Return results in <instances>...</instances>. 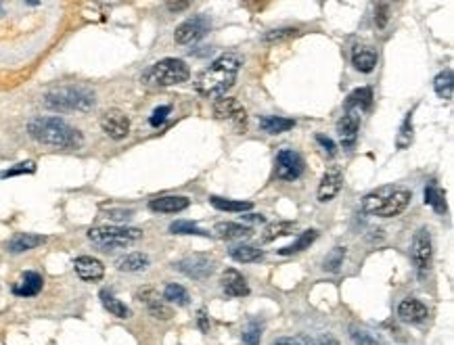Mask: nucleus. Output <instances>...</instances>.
Instances as JSON below:
<instances>
[{"label": "nucleus", "instance_id": "8", "mask_svg": "<svg viewBox=\"0 0 454 345\" xmlns=\"http://www.w3.org/2000/svg\"><path fill=\"white\" fill-rule=\"evenodd\" d=\"M212 28V21L205 17V15H195V17H189L186 21H182L176 32H174V40L176 44H191V42H197L201 40Z\"/></svg>", "mask_w": 454, "mask_h": 345}, {"label": "nucleus", "instance_id": "51", "mask_svg": "<svg viewBox=\"0 0 454 345\" xmlns=\"http://www.w3.org/2000/svg\"><path fill=\"white\" fill-rule=\"evenodd\" d=\"M273 345H295L293 339H289V337H283V339H277Z\"/></svg>", "mask_w": 454, "mask_h": 345}, {"label": "nucleus", "instance_id": "6", "mask_svg": "<svg viewBox=\"0 0 454 345\" xmlns=\"http://www.w3.org/2000/svg\"><path fill=\"white\" fill-rule=\"evenodd\" d=\"M143 236V230L126 226H97L88 230V238L103 249H121Z\"/></svg>", "mask_w": 454, "mask_h": 345}, {"label": "nucleus", "instance_id": "24", "mask_svg": "<svg viewBox=\"0 0 454 345\" xmlns=\"http://www.w3.org/2000/svg\"><path fill=\"white\" fill-rule=\"evenodd\" d=\"M228 255L234 262H241V264H253V262H260L264 258L262 249H258L253 245H234V247L228 249Z\"/></svg>", "mask_w": 454, "mask_h": 345}, {"label": "nucleus", "instance_id": "11", "mask_svg": "<svg viewBox=\"0 0 454 345\" xmlns=\"http://www.w3.org/2000/svg\"><path fill=\"white\" fill-rule=\"evenodd\" d=\"M101 128H103V132L109 138L121 140L130 132V119H128V115L121 114L119 109H109V111H105L103 117H101Z\"/></svg>", "mask_w": 454, "mask_h": 345}, {"label": "nucleus", "instance_id": "19", "mask_svg": "<svg viewBox=\"0 0 454 345\" xmlns=\"http://www.w3.org/2000/svg\"><path fill=\"white\" fill-rule=\"evenodd\" d=\"M141 301L147 305V310L155 316V318H162V320H170L172 318V310L166 305L164 299H160V295L153 291V289H143L138 293Z\"/></svg>", "mask_w": 454, "mask_h": 345}, {"label": "nucleus", "instance_id": "34", "mask_svg": "<svg viewBox=\"0 0 454 345\" xmlns=\"http://www.w3.org/2000/svg\"><path fill=\"white\" fill-rule=\"evenodd\" d=\"M164 299L170 301V303H176V305H186L191 297H189V291L182 287V285L172 283V285L164 289Z\"/></svg>", "mask_w": 454, "mask_h": 345}, {"label": "nucleus", "instance_id": "44", "mask_svg": "<svg viewBox=\"0 0 454 345\" xmlns=\"http://www.w3.org/2000/svg\"><path fill=\"white\" fill-rule=\"evenodd\" d=\"M316 140H318V143L323 145V149H325V151H327V153H329L331 157L335 155V143H333L331 138H327V136L318 134V136H316Z\"/></svg>", "mask_w": 454, "mask_h": 345}, {"label": "nucleus", "instance_id": "32", "mask_svg": "<svg viewBox=\"0 0 454 345\" xmlns=\"http://www.w3.org/2000/svg\"><path fill=\"white\" fill-rule=\"evenodd\" d=\"M101 301L109 314H114L117 318H130V308L126 303H121L109 291H101Z\"/></svg>", "mask_w": 454, "mask_h": 345}, {"label": "nucleus", "instance_id": "30", "mask_svg": "<svg viewBox=\"0 0 454 345\" xmlns=\"http://www.w3.org/2000/svg\"><path fill=\"white\" fill-rule=\"evenodd\" d=\"M434 90H436V95H438L440 99H446V101L453 99L454 84L453 71H450V69H444V71H440V73L436 75V80H434Z\"/></svg>", "mask_w": 454, "mask_h": 345}, {"label": "nucleus", "instance_id": "37", "mask_svg": "<svg viewBox=\"0 0 454 345\" xmlns=\"http://www.w3.org/2000/svg\"><path fill=\"white\" fill-rule=\"evenodd\" d=\"M172 234H195V236H210V232L201 230L199 226H195L193 222H186V220H178L170 224Z\"/></svg>", "mask_w": 454, "mask_h": 345}, {"label": "nucleus", "instance_id": "15", "mask_svg": "<svg viewBox=\"0 0 454 345\" xmlns=\"http://www.w3.org/2000/svg\"><path fill=\"white\" fill-rule=\"evenodd\" d=\"M73 268H76V274L82 279V281H101L105 277V266L97 260V258H90V255H82L73 262Z\"/></svg>", "mask_w": 454, "mask_h": 345}, {"label": "nucleus", "instance_id": "36", "mask_svg": "<svg viewBox=\"0 0 454 345\" xmlns=\"http://www.w3.org/2000/svg\"><path fill=\"white\" fill-rule=\"evenodd\" d=\"M410 143H412V111L404 117V121L400 126V132H398L396 136L398 149H406Z\"/></svg>", "mask_w": 454, "mask_h": 345}, {"label": "nucleus", "instance_id": "28", "mask_svg": "<svg viewBox=\"0 0 454 345\" xmlns=\"http://www.w3.org/2000/svg\"><path fill=\"white\" fill-rule=\"evenodd\" d=\"M316 238H318V230H306V232H301V234L297 236V241H295V243H291V245H287V247H283V249H279V253H281V255H293V253H299V251L308 249Z\"/></svg>", "mask_w": 454, "mask_h": 345}, {"label": "nucleus", "instance_id": "10", "mask_svg": "<svg viewBox=\"0 0 454 345\" xmlns=\"http://www.w3.org/2000/svg\"><path fill=\"white\" fill-rule=\"evenodd\" d=\"M301 174H304V159H301V155L295 153V151H291V149H283L277 155V176L281 180L293 182Z\"/></svg>", "mask_w": 454, "mask_h": 345}, {"label": "nucleus", "instance_id": "45", "mask_svg": "<svg viewBox=\"0 0 454 345\" xmlns=\"http://www.w3.org/2000/svg\"><path fill=\"white\" fill-rule=\"evenodd\" d=\"M197 322H199V329H201L203 333H208V331H210V322H208V314H205V310H199V314H197Z\"/></svg>", "mask_w": 454, "mask_h": 345}, {"label": "nucleus", "instance_id": "17", "mask_svg": "<svg viewBox=\"0 0 454 345\" xmlns=\"http://www.w3.org/2000/svg\"><path fill=\"white\" fill-rule=\"evenodd\" d=\"M377 61H379V55H377V51H375L373 47L356 44V47L352 49V65H354L358 71H362V73L373 71L375 65H377Z\"/></svg>", "mask_w": 454, "mask_h": 345}, {"label": "nucleus", "instance_id": "31", "mask_svg": "<svg viewBox=\"0 0 454 345\" xmlns=\"http://www.w3.org/2000/svg\"><path fill=\"white\" fill-rule=\"evenodd\" d=\"M210 203L216 207V210H222V212H249L253 207L251 201H232V199H222L218 195H212L210 197Z\"/></svg>", "mask_w": 454, "mask_h": 345}, {"label": "nucleus", "instance_id": "12", "mask_svg": "<svg viewBox=\"0 0 454 345\" xmlns=\"http://www.w3.org/2000/svg\"><path fill=\"white\" fill-rule=\"evenodd\" d=\"M214 115L218 119H230L234 123H245L247 121V111H245L243 103L237 101V99H228V97L227 99H218L214 103Z\"/></svg>", "mask_w": 454, "mask_h": 345}, {"label": "nucleus", "instance_id": "40", "mask_svg": "<svg viewBox=\"0 0 454 345\" xmlns=\"http://www.w3.org/2000/svg\"><path fill=\"white\" fill-rule=\"evenodd\" d=\"M36 172V164L34 162H23L17 164L15 168H8L4 172H0V178H13V176H21V174H34Z\"/></svg>", "mask_w": 454, "mask_h": 345}, {"label": "nucleus", "instance_id": "52", "mask_svg": "<svg viewBox=\"0 0 454 345\" xmlns=\"http://www.w3.org/2000/svg\"><path fill=\"white\" fill-rule=\"evenodd\" d=\"M0 13H2V4H0Z\"/></svg>", "mask_w": 454, "mask_h": 345}, {"label": "nucleus", "instance_id": "26", "mask_svg": "<svg viewBox=\"0 0 454 345\" xmlns=\"http://www.w3.org/2000/svg\"><path fill=\"white\" fill-rule=\"evenodd\" d=\"M425 203H427L436 214H446V210H448L444 190H442L438 184H434V182L425 188Z\"/></svg>", "mask_w": 454, "mask_h": 345}, {"label": "nucleus", "instance_id": "33", "mask_svg": "<svg viewBox=\"0 0 454 345\" xmlns=\"http://www.w3.org/2000/svg\"><path fill=\"white\" fill-rule=\"evenodd\" d=\"M295 230V224L293 222H273V224H268L264 232H262V241L264 243H270V241H275V238H279V236H287V234H291Z\"/></svg>", "mask_w": 454, "mask_h": 345}, {"label": "nucleus", "instance_id": "4", "mask_svg": "<svg viewBox=\"0 0 454 345\" xmlns=\"http://www.w3.org/2000/svg\"><path fill=\"white\" fill-rule=\"evenodd\" d=\"M44 105L53 111H90L95 92L84 86H59L44 97Z\"/></svg>", "mask_w": 454, "mask_h": 345}, {"label": "nucleus", "instance_id": "25", "mask_svg": "<svg viewBox=\"0 0 454 345\" xmlns=\"http://www.w3.org/2000/svg\"><path fill=\"white\" fill-rule=\"evenodd\" d=\"M295 126L293 119L289 117H279V115H266L260 119V128L266 132V134H283L287 130H291Z\"/></svg>", "mask_w": 454, "mask_h": 345}, {"label": "nucleus", "instance_id": "42", "mask_svg": "<svg viewBox=\"0 0 454 345\" xmlns=\"http://www.w3.org/2000/svg\"><path fill=\"white\" fill-rule=\"evenodd\" d=\"M295 34H297V30H293V28H283V30L268 32V34L264 36V40H266V42H279V40L291 38V36H295Z\"/></svg>", "mask_w": 454, "mask_h": 345}, {"label": "nucleus", "instance_id": "2", "mask_svg": "<svg viewBox=\"0 0 454 345\" xmlns=\"http://www.w3.org/2000/svg\"><path fill=\"white\" fill-rule=\"evenodd\" d=\"M28 132L38 143L59 149H78L84 143L80 130H76L61 117H36L28 123Z\"/></svg>", "mask_w": 454, "mask_h": 345}, {"label": "nucleus", "instance_id": "43", "mask_svg": "<svg viewBox=\"0 0 454 345\" xmlns=\"http://www.w3.org/2000/svg\"><path fill=\"white\" fill-rule=\"evenodd\" d=\"M172 107L170 105H164V107H157L155 111H153V115L149 117V123L153 126V128H157V126H162L166 119H168V115H170Z\"/></svg>", "mask_w": 454, "mask_h": 345}, {"label": "nucleus", "instance_id": "50", "mask_svg": "<svg viewBox=\"0 0 454 345\" xmlns=\"http://www.w3.org/2000/svg\"><path fill=\"white\" fill-rule=\"evenodd\" d=\"M112 214H114L112 216L114 220H128L130 218V212H112Z\"/></svg>", "mask_w": 454, "mask_h": 345}, {"label": "nucleus", "instance_id": "18", "mask_svg": "<svg viewBox=\"0 0 454 345\" xmlns=\"http://www.w3.org/2000/svg\"><path fill=\"white\" fill-rule=\"evenodd\" d=\"M220 285H222V291L227 293L228 297H247L249 295V287H247L243 274L232 270V268L222 272Z\"/></svg>", "mask_w": 454, "mask_h": 345}, {"label": "nucleus", "instance_id": "13", "mask_svg": "<svg viewBox=\"0 0 454 345\" xmlns=\"http://www.w3.org/2000/svg\"><path fill=\"white\" fill-rule=\"evenodd\" d=\"M341 184H343V174H341L340 168L337 166L329 168L323 176L321 184H318V201L327 203L333 197H337V193L341 190Z\"/></svg>", "mask_w": 454, "mask_h": 345}, {"label": "nucleus", "instance_id": "41", "mask_svg": "<svg viewBox=\"0 0 454 345\" xmlns=\"http://www.w3.org/2000/svg\"><path fill=\"white\" fill-rule=\"evenodd\" d=\"M390 21V4L388 2H379L375 4V23L379 30H383Z\"/></svg>", "mask_w": 454, "mask_h": 345}, {"label": "nucleus", "instance_id": "48", "mask_svg": "<svg viewBox=\"0 0 454 345\" xmlns=\"http://www.w3.org/2000/svg\"><path fill=\"white\" fill-rule=\"evenodd\" d=\"M318 345H340V341H337L335 337H331V335H323V337L318 339Z\"/></svg>", "mask_w": 454, "mask_h": 345}, {"label": "nucleus", "instance_id": "39", "mask_svg": "<svg viewBox=\"0 0 454 345\" xmlns=\"http://www.w3.org/2000/svg\"><path fill=\"white\" fill-rule=\"evenodd\" d=\"M260 339H262V327H260V322H249L247 329L243 331V344L260 345Z\"/></svg>", "mask_w": 454, "mask_h": 345}, {"label": "nucleus", "instance_id": "27", "mask_svg": "<svg viewBox=\"0 0 454 345\" xmlns=\"http://www.w3.org/2000/svg\"><path fill=\"white\" fill-rule=\"evenodd\" d=\"M149 266V258L141 251H134V253H128L126 258H121L117 262V270L121 272H141Z\"/></svg>", "mask_w": 454, "mask_h": 345}, {"label": "nucleus", "instance_id": "7", "mask_svg": "<svg viewBox=\"0 0 454 345\" xmlns=\"http://www.w3.org/2000/svg\"><path fill=\"white\" fill-rule=\"evenodd\" d=\"M431 255H434V245H431V234L427 229H419L412 236L410 245V260L419 272V277H425L429 266H431Z\"/></svg>", "mask_w": 454, "mask_h": 345}, {"label": "nucleus", "instance_id": "20", "mask_svg": "<svg viewBox=\"0 0 454 345\" xmlns=\"http://www.w3.org/2000/svg\"><path fill=\"white\" fill-rule=\"evenodd\" d=\"M44 287V281H42V274L38 272H23L21 281L13 287V293L19 295V297H34L38 295Z\"/></svg>", "mask_w": 454, "mask_h": 345}, {"label": "nucleus", "instance_id": "5", "mask_svg": "<svg viewBox=\"0 0 454 345\" xmlns=\"http://www.w3.org/2000/svg\"><path fill=\"white\" fill-rule=\"evenodd\" d=\"M189 75L191 69L182 59H162L145 71L143 80L149 86H174L186 82Z\"/></svg>", "mask_w": 454, "mask_h": 345}, {"label": "nucleus", "instance_id": "23", "mask_svg": "<svg viewBox=\"0 0 454 345\" xmlns=\"http://www.w3.org/2000/svg\"><path fill=\"white\" fill-rule=\"evenodd\" d=\"M371 103H373V90L371 88H358L345 99V111L360 115L371 107Z\"/></svg>", "mask_w": 454, "mask_h": 345}, {"label": "nucleus", "instance_id": "46", "mask_svg": "<svg viewBox=\"0 0 454 345\" xmlns=\"http://www.w3.org/2000/svg\"><path fill=\"white\" fill-rule=\"evenodd\" d=\"M166 6H168V11H172V13H178V11L189 8V6H191V2H168Z\"/></svg>", "mask_w": 454, "mask_h": 345}, {"label": "nucleus", "instance_id": "21", "mask_svg": "<svg viewBox=\"0 0 454 345\" xmlns=\"http://www.w3.org/2000/svg\"><path fill=\"white\" fill-rule=\"evenodd\" d=\"M42 243H47V236L21 232V234H15V236L8 241L6 249H8L11 253H25V251H30V249H36V247L42 245Z\"/></svg>", "mask_w": 454, "mask_h": 345}, {"label": "nucleus", "instance_id": "35", "mask_svg": "<svg viewBox=\"0 0 454 345\" xmlns=\"http://www.w3.org/2000/svg\"><path fill=\"white\" fill-rule=\"evenodd\" d=\"M350 337L356 345H383L377 335H373L366 329H358V327H350Z\"/></svg>", "mask_w": 454, "mask_h": 345}, {"label": "nucleus", "instance_id": "14", "mask_svg": "<svg viewBox=\"0 0 454 345\" xmlns=\"http://www.w3.org/2000/svg\"><path fill=\"white\" fill-rule=\"evenodd\" d=\"M358 130H360V115L345 111V115L337 123V134H340L343 149H352L358 140Z\"/></svg>", "mask_w": 454, "mask_h": 345}, {"label": "nucleus", "instance_id": "9", "mask_svg": "<svg viewBox=\"0 0 454 345\" xmlns=\"http://www.w3.org/2000/svg\"><path fill=\"white\" fill-rule=\"evenodd\" d=\"M176 268L182 274H186L189 279L203 281V279H208L214 272V262L208 255H203V253H195V255H189V258L180 260L176 264Z\"/></svg>", "mask_w": 454, "mask_h": 345}, {"label": "nucleus", "instance_id": "49", "mask_svg": "<svg viewBox=\"0 0 454 345\" xmlns=\"http://www.w3.org/2000/svg\"><path fill=\"white\" fill-rule=\"evenodd\" d=\"M293 341H295V345H314V341H312L310 337H306V335H299V337H295Z\"/></svg>", "mask_w": 454, "mask_h": 345}, {"label": "nucleus", "instance_id": "29", "mask_svg": "<svg viewBox=\"0 0 454 345\" xmlns=\"http://www.w3.org/2000/svg\"><path fill=\"white\" fill-rule=\"evenodd\" d=\"M214 232L220 238H245L251 234V229L245 224H239V222H220V224H216Z\"/></svg>", "mask_w": 454, "mask_h": 345}, {"label": "nucleus", "instance_id": "22", "mask_svg": "<svg viewBox=\"0 0 454 345\" xmlns=\"http://www.w3.org/2000/svg\"><path fill=\"white\" fill-rule=\"evenodd\" d=\"M191 205V201L186 197H157V199H151L149 201V207L153 212H160V214H176V212H182Z\"/></svg>", "mask_w": 454, "mask_h": 345}, {"label": "nucleus", "instance_id": "38", "mask_svg": "<svg viewBox=\"0 0 454 345\" xmlns=\"http://www.w3.org/2000/svg\"><path fill=\"white\" fill-rule=\"evenodd\" d=\"M343 258H345V247H335L327 258H325V270L327 272H337L343 264Z\"/></svg>", "mask_w": 454, "mask_h": 345}, {"label": "nucleus", "instance_id": "1", "mask_svg": "<svg viewBox=\"0 0 454 345\" xmlns=\"http://www.w3.org/2000/svg\"><path fill=\"white\" fill-rule=\"evenodd\" d=\"M241 69V57L237 55H222L216 59L203 73L197 78L195 90L208 99H222L237 82V73Z\"/></svg>", "mask_w": 454, "mask_h": 345}, {"label": "nucleus", "instance_id": "3", "mask_svg": "<svg viewBox=\"0 0 454 345\" xmlns=\"http://www.w3.org/2000/svg\"><path fill=\"white\" fill-rule=\"evenodd\" d=\"M410 199H412L410 190L386 186V188L369 193L362 199V212L371 214V216H379V218H394L408 207Z\"/></svg>", "mask_w": 454, "mask_h": 345}, {"label": "nucleus", "instance_id": "47", "mask_svg": "<svg viewBox=\"0 0 454 345\" xmlns=\"http://www.w3.org/2000/svg\"><path fill=\"white\" fill-rule=\"evenodd\" d=\"M241 220H245V222H264V216H260V214H247V216H241Z\"/></svg>", "mask_w": 454, "mask_h": 345}, {"label": "nucleus", "instance_id": "16", "mask_svg": "<svg viewBox=\"0 0 454 345\" xmlns=\"http://www.w3.org/2000/svg\"><path fill=\"white\" fill-rule=\"evenodd\" d=\"M398 318L404 320V322H410V325H417V322H423L427 318V305L414 297H408L404 301H400L398 305Z\"/></svg>", "mask_w": 454, "mask_h": 345}]
</instances>
